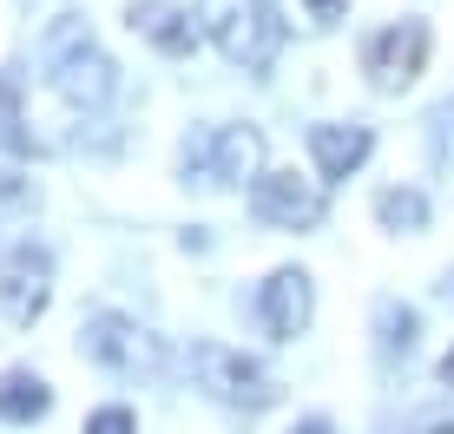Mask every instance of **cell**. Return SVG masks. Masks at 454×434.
<instances>
[{"mask_svg":"<svg viewBox=\"0 0 454 434\" xmlns=\"http://www.w3.org/2000/svg\"><path fill=\"white\" fill-rule=\"evenodd\" d=\"M40 73H46V86H53L73 112H99V105L113 99V59L99 53L92 27L73 20V13L46 27V40H40Z\"/></svg>","mask_w":454,"mask_h":434,"instance_id":"cell-1","label":"cell"},{"mask_svg":"<svg viewBox=\"0 0 454 434\" xmlns=\"http://www.w3.org/2000/svg\"><path fill=\"white\" fill-rule=\"evenodd\" d=\"M198 27L231 66L263 73L277 53H284V13L270 0H198Z\"/></svg>","mask_w":454,"mask_h":434,"instance_id":"cell-2","label":"cell"},{"mask_svg":"<svg viewBox=\"0 0 454 434\" xmlns=\"http://www.w3.org/2000/svg\"><path fill=\"white\" fill-rule=\"evenodd\" d=\"M184 368H192V382L205 389L211 401H224V408H270L277 401V382L263 376L257 362H250L244 349H224V343H192V355H184Z\"/></svg>","mask_w":454,"mask_h":434,"instance_id":"cell-3","label":"cell"},{"mask_svg":"<svg viewBox=\"0 0 454 434\" xmlns=\"http://www.w3.org/2000/svg\"><path fill=\"white\" fill-rule=\"evenodd\" d=\"M86 355L99 368H113V376H159V368H165L159 336H145L132 316H119V309L86 316Z\"/></svg>","mask_w":454,"mask_h":434,"instance_id":"cell-4","label":"cell"},{"mask_svg":"<svg viewBox=\"0 0 454 434\" xmlns=\"http://www.w3.org/2000/svg\"><path fill=\"white\" fill-rule=\"evenodd\" d=\"M421 59H428V20H395L382 34H369L363 46V73L375 92H402L421 80Z\"/></svg>","mask_w":454,"mask_h":434,"instance_id":"cell-5","label":"cell"},{"mask_svg":"<svg viewBox=\"0 0 454 434\" xmlns=\"http://www.w3.org/2000/svg\"><path fill=\"white\" fill-rule=\"evenodd\" d=\"M257 165H263V132H257V126H217L205 145L184 159V172H192V184L224 191V184L257 178Z\"/></svg>","mask_w":454,"mask_h":434,"instance_id":"cell-6","label":"cell"},{"mask_svg":"<svg viewBox=\"0 0 454 434\" xmlns=\"http://www.w3.org/2000/svg\"><path fill=\"white\" fill-rule=\"evenodd\" d=\"M46 297H53V257L40 251V244H13L7 263H0V309H7V322H40Z\"/></svg>","mask_w":454,"mask_h":434,"instance_id":"cell-7","label":"cell"},{"mask_svg":"<svg viewBox=\"0 0 454 434\" xmlns=\"http://www.w3.org/2000/svg\"><path fill=\"white\" fill-rule=\"evenodd\" d=\"M250 211H257L263 224H277V230H317L323 224V191L303 184L296 172H263L250 184Z\"/></svg>","mask_w":454,"mask_h":434,"instance_id":"cell-8","label":"cell"},{"mask_svg":"<svg viewBox=\"0 0 454 434\" xmlns=\"http://www.w3.org/2000/svg\"><path fill=\"white\" fill-rule=\"evenodd\" d=\"M309 276L303 270H277L270 283L257 290V316H263V329L277 336V343H290V336H303L309 329Z\"/></svg>","mask_w":454,"mask_h":434,"instance_id":"cell-9","label":"cell"},{"mask_svg":"<svg viewBox=\"0 0 454 434\" xmlns=\"http://www.w3.org/2000/svg\"><path fill=\"white\" fill-rule=\"evenodd\" d=\"M132 34H145V40L159 46V53H171V59H184L205 27H198L184 7H171V0H138V7H132Z\"/></svg>","mask_w":454,"mask_h":434,"instance_id":"cell-10","label":"cell"},{"mask_svg":"<svg viewBox=\"0 0 454 434\" xmlns=\"http://www.w3.org/2000/svg\"><path fill=\"white\" fill-rule=\"evenodd\" d=\"M369 145H375L369 126H309V159L323 178H349L369 159Z\"/></svg>","mask_w":454,"mask_h":434,"instance_id":"cell-11","label":"cell"},{"mask_svg":"<svg viewBox=\"0 0 454 434\" xmlns=\"http://www.w3.org/2000/svg\"><path fill=\"white\" fill-rule=\"evenodd\" d=\"M46 408H53V389H46L34 368H7V376H0V422L27 428V422H40Z\"/></svg>","mask_w":454,"mask_h":434,"instance_id":"cell-12","label":"cell"},{"mask_svg":"<svg viewBox=\"0 0 454 434\" xmlns=\"http://www.w3.org/2000/svg\"><path fill=\"white\" fill-rule=\"evenodd\" d=\"M0 151H13V159L34 151V132H27V119H20V66L0 73Z\"/></svg>","mask_w":454,"mask_h":434,"instance_id":"cell-13","label":"cell"},{"mask_svg":"<svg viewBox=\"0 0 454 434\" xmlns=\"http://www.w3.org/2000/svg\"><path fill=\"white\" fill-rule=\"evenodd\" d=\"M415 329H421V322H415L409 303H382V309H375V349H382V355H409Z\"/></svg>","mask_w":454,"mask_h":434,"instance_id":"cell-14","label":"cell"},{"mask_svg":"<svg viewBox=\"0 0 454 434\" xmlns=\"http://www.w3.org/2000/svg\"><path fill=\"white\" fill-rule=\"evenodd\" d=\"M375 217H382L388 230H428V198H421V191H402V184H388V191L375 198Z\"/></svg>","mask_w":454,"mask_h":434,"instance_id":"cell-15","label":"cell"},{"mask_svg":"<svg viewBox=\"0 0 454 434\" xmlns=\"http://www.w3.org/2000/svg\"><path fill=\"white\" fill-rule=\"evenodd\" d=\"M86 434H138V422H132V408H99L86 422Z\"/></svg>","mask_w":454,"mask_h":434,"instance_id":"cell-16","label":"cell"},{"mask_svg":"<svg viewBox=\"0 0 454 434\" xmlns=\"http://www.w3.org/2000/svg\"><path fill=\"white\" fill-rule=\"evenodd\" d=\"M27 191H34V184H27L20 172H13V165H0V205H20Z\"/></svg>","mask_w":454,"mask_h":434,"instance_id":"cell-17","label":"cell"},{"mask_svg":"<svg viewBox=\"0 0 454 434\" xmlns=\"http://www.w3.org/2000/svg\"><path fill=\"white\" fill-rule=\"evenodd\" d=\"M342 13H349V0H309V20L317 27H336Z\"/></svg>","mask_w":454,"mask_h":434,"instance_id":"cell-18","label":"cell"},{"mask_svg":"<svg viewBox=\"0 0 454 434\" xmlns=\"http://www.w3.org/2000/svg\"><path fill=\"white\" fill-rule=\"evenodd\" d=\"M290 434H336V422H323V415H309V422H296Z\"/></svg>","mask_w":454,"mask_h":434,"instance_id":"cell-19","label":"cell"},{"mask_svg":"<svg viewBox=\"0 0 454 434\" xmlns=\"http://www.w3.org/2000/svg\"><path fill=\"white\" fill-rule=\"evenodd\" d=\"M442 382H448V389H454V349L442 355Z\"/></svg>","mask_w":454,"mask_h":434,"instance_id":"cell-20","label":"cell"},{"mask_svg":"<svg viewBox=\"0 0 454 434\" xmlns=\"http://www.w3.org/2000/svg\"><path fill=\"white\" fill-rule=\"evenodd\" d=\"M442 297H448V303H454V276H448V283H442Z\"/></svg>","mask_w":454,"mask_h":434,"instance_id":"cell-21","label":"cell"}]
</instances>
